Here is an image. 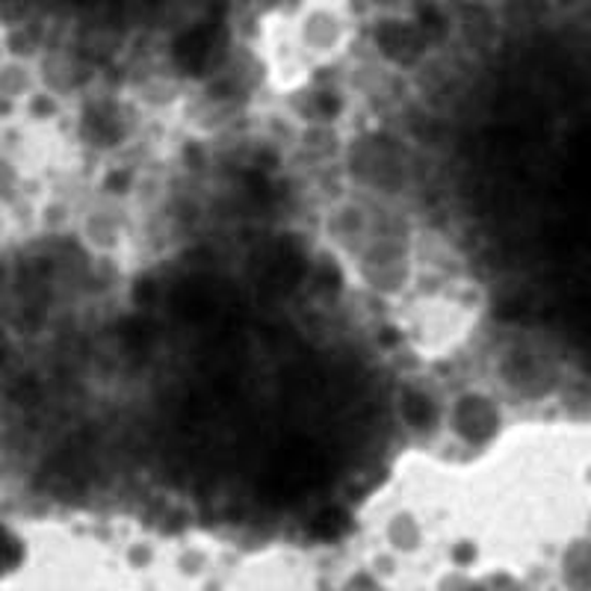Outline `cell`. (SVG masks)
Listing matches in <instances>:
<instances>
[{"instance_id":"1","label":"cell","mask_w":591,"mask_h":591,"mask_svg":"<svg viewBox=\"0 0 591 591\" xmlns=\"http://www.w3.org/2000/svg\"><path fill=\"white\" fill-rule=\"evenodd\" d=\"M480 323V299L468 278L449 269V255L388 314L399 349L420 370H444L468 349Z\"/></svg>"},{"instance_id":"2","label":"cell","mask_w":591,"mask_h":591,"mask_svg":"<svg viewBox=\"0 0 591 591\" xmlns=\"http://www.w3.org/2000/svg\"><path fill=\"white\" fill-rule=\"evenodd\" d=\"M337 186L373 202L420 207L426 190V164L418 143L388 128H367L337 145Z\"/></svg>"},{"instance_id":"3","label":"cell","mask_w":591,"mask_h":591,"mask_svg":"<svg viewBox=\"0 0 591 591\" xmlns=\"http://www.w3.org/2000/svg\"><path fill=\"white\" fill-rule=\"evenodd\" d=\"M494 373H497L499 388L520 394V397H535L551 385L553 378L547 358L530 343H509L503 352H497Z\"/></svg>"},{"instance_id":"4","label":"cell","mask_w":591,"mask_h":591,"mask_svg":"<svg viewBox=\"0 0 591 591\" xmlns=\"http://www.w3.org/2000/svg\"><path fill=\"white\" fill-rule=\"evenodd\" d=\"M378 45H382V51L394 57L399 62H408L420 57L423 51V33H418L414 27H408V24H385L382 33H378Z\"/></svg>"},{"instance_id":"5","label":"cell","mask_w":591,"mask_h":591,"mask_svg":"<svg viewBox=\"0 0 591 591\" xmlns=\"http://www.w3.org/2000/svg\"><path fill=\"white\" fill-rule=\"evenodd\" d=\"M21 556H24V551H21L19 539L12 535V532H7L3 527H0V577L3 574L15 571L21 565Z\"/></svg>"}]
</instances>
